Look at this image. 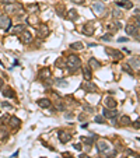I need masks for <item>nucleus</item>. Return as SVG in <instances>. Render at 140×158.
Returning a JSON list of instances; mask_svg holds the SVG:
<instances>
[{
	"mask_svg": "<svg viewBox=\"0 0 140 158\" xmlns=\"http://www.w3.org/2000/svg\"><path fill=\"white\" fill-rule=\"evenodd\" d=\"M107 53L111 55L114 59H122V53L118 52V51H114V49H107Z\"/></svg>",
	"mask_w": 140,
	"mask_h": 158,
	"instance_id": "aec40b11",
	"label": "nucleus"
},
{
	"mask_svg": "<svg viewBox=\"0 0 140 158\" xmlns=\"http://www.w3.org/2000/svg\"><path fill=\"white\" fill-rule=\"evenodd\" d=\"M66 117H67V119H72V117H73V115H72V113H66Z\"/></svg>",
	"mask_w": 140,
	"mask_h": 158,
	"instance_id": "58836bf2",
	"label": "nucleus"
},
{
	"mask_svg": "<svg viewBox=\"0 0 140 158\" xmlns=\"http://www.w3.org/2000/svg\"><path fill=\"white\" fill-rule=\"evenodd\" d=\"M116 6H119V7H125V9H132V7H133L132 1H129V0H122V1H118V3H116Z\"/></svg>",
	"mask_w": 140,
	"mask_h": 158,
	"instance_id": "6ab92c4d",
	"label": "nucleus"
},
{
	"mask_svg": "<svg viewBox=\"0 0 140 158\" xmlns=\"http://www.w3.org/2000/svg\"><path fill=\"white\" fill-rule=\"evenodd\" d=\"M66 63H67V66H69L70 69H73V70H77L78 67H81V60H80L78 56H76V55H70V56L67 57Z\"/></svg>",
	"mask_w": 140,
	"mask_h": 158,
	"instance_id": "f257e3e1",
	"label": "nucleus"
},
{
	"mask_svg": "<svg viewBox=\"0 0 140 158\" xmlns=\"http://www.w3.org/2000/svg\"><path fill=\"white\" fill-rule=\"evenodd\" d=\"M136 14H137V16H139V14H140V10H137V11H136Z\"/></svg>",
	"mask_w": 140,
	"mask_h": 158,
	"instance_id": "8fccbe9b",
	"label": "nucleus"
},
{
	"mask_svg": "<svg viewBox=\"0 0 140 158\" xmlns=\"http://www.w3.org/2000/svg\"><path fill=\"white\" fill-rule=\"evenodd\" d=\"M136 39H140V35H136Z\"/></svg>",
	"mask_w": 140,
	"mask_h": 158,
	"instance_id": "09e8293b",
	"label": "nucleus"
},
{
	"mask_svg": "<svg viewBox=\"0 0 140 158\" xmlns=\"http://www.w3.org/2000/svg\"><path fill=\"white\" fill-rule=\"evenodd\" d=\"M48 34H49V30H48V27L42 24V25H39V28H38V35L41 36V38H46L48 36Z\"/></svg>",
	"mask_w": 140,
	"mask_h": 158,
	"instance_id": "9b49d317",
	"label": "nucleus"
},
{
	"mask_svg": "<svg viewBox=\"0 0 140 158\" xmlns=\"http://www.w3.org/2000/svg\"><path fill=\"white\" fill-rule=\"evenodd\" d=\"M112 39V35H104L102 36V41H111Z\"/></svg>",
	"mask_w": 140,
	"mask_h": 158,
	"instance_id": "c756f323",
	"label": "nucleus"
},
{
	"mask_svg": "<svg viewBox=\"0 0 140 158\" xmlns=\"http://www.w3.org/2000/svg\"><path fill=\"white\" fill-rule=\"evenodd\" d=\"M6 11L7 13H22V6L21 4H16V3L6 4Z\"/></svg>",
	"mask_w": 140,
	"mask_h": 158,
	"instance_id": "20e7f679",
	"label": "nucleus"
},
{
	"mask_svg": "<svg viewBox=\"0 0 140 158\" xmlns=\"http://www.w3.org/2000/svg\"><path fill=\"white\" fill-rule=\"evenodd\" d=\"M67 18H69L70 21H74V20H77V18H78V14H77V10H74V9H72V10H69V13H67Z\"/></svg>",
	"mask_w": 140,
	"mask_h": 158,
	"instance_id": "a211bd4d",
	"label": "nucleus"
},
{
	"mask_svg": "<svg viewBox=\"0 0 140 158\" xmlns=\"http://www.w3.org/2000/svg\"><path fill=\"white\" fill-rule=\"evenodd\" d=\"M17 155H18V151H17V153H14V154H13V157H11V158H17Z\"/></svg>",
	"mask_w": 140,
	"mask_h": 158,
	"instance_id": "c03bdc74",
	"label": "nucleus"
},
{
	"mask_svg": "<svg viewBox=\"0 0 140 158\" xmlns=\"http://www.w3.org/2000/svg\"><path fill=\"white\" fill-rule=\"evenodd\" d=\"M125 30H126V32H128L129 35H136V34H137V27L133 25V24H128Z\"/></svg>",
	"mask_w": 140,
	"mask_h": 158,
	"instance_id": "2eb2a0df",
	"label": "nucleus"
},
{
	"mask_svg": "<svg viewBox=\"0 0 140 158\" xmlns=\"http://www.w3.org/2000/svg\"><path fill=\"white\" fill-rule=\"evenodd\" d=\"M88 64H90V67H91V69H99V67H101V63H99L98 60H95L94 57H91V59H90Z\"/></svg>",
	"mask_w": 140,
	"mask_h": 158,
	"instance_id": "4be33fe9",
	"label": "nucleus"
},
{
	"mask_svg": "<svg viewBox=\"0 0 140 158\" xmlns=\"http://www.w3.org/2000/svg\"><path fill=\"white\" fill-rule=\"evenodd\" d=\"M123 70H125V72H128V73H130V74H132V69H130V67H129V69H128V66H125V69H123Z\"/></svg>",
	"mask_w": 140,
	"mask_h": 158,
	"instance_id": "c9c22d12",
	"label": "nucleus"
},
{
	"mask_svg": "<svg viewBox=\"0 0 140 158\" xmlns=\"http://www.w3.org/2000/svg\"><path fill=\"white\" fill-rule=\"evenodd\" d=\"M105 108L115 109V108H116V101H115L114 98H105Z\"/></svg>",
	"mask_w": 140,
	"mask_h": 158,
	"instance_id": "ddd939ff",
	"label": "nucleus"
},
{
	"mask_svg": "<svg viewBox=\"0 0 140 158\" xmlns=\"http://www.w3.org/2000/svg\"><path fill=\"white\" fill-rule=\"evenodd\" d=\"M1 106H3V108H11V105L9 104V102H3V104H1Z\"/></svg>",
	"mask_w": 140,
	"mask_h": 158,
	"instance_id": "72a5a7b5",
	"label": "nucleus"
},
{
	"mask_svg": "<svg viewBox=\"0 0 140 158\" xmlns=\"http://www.w3.org/2000/svg\"><path fill=\"white\" fill-rule=\"evenodd\" d=\"M11 27V20L9 16H6V14H3V16H0V28L1 30H4V31H9Z\"/></svg>",
	"mask_w": 140,
	"mask_h": 158,
	"instance_id": "f03ea898",
	"label": "nucleus"
},
{
	"mask_svg": "<svg viewBox=\"0 0 140 158\" xmlns=\"http://www.w3.org/2000/svg\"><path fill=\"white\" fill-rule=\"evenodd\" d=\"M74 148H76V150H81V144H76Z\"/></svg>",
	"mask_w": 140,
	"mask_h": 158,
	"instance_id": "ea45409f",
	"label": "nucleus"
},
{
	"mask_svg": "<svg viewBox=\"0 0 140 158\" xmlns=\"http://www.w3.org/2000/svg\"><path fill=\"white\" fill-rule=\"evenodd\" d=\"M136 21H137V27H140V17L137 16V18H136Z\"/></svg>",
	"mask_w": 140,
	"mask_h": 158,
	"instance_id": "79ce46f5",
	"label": "nucleus"
},
{
	"mask_svg": "<svg viewBox=\"0 0 140 158\" xmlns=\"http://www.w3.org/2000/svg\"><path fill=\"white\" fill-rule=\"evenodd\" d=\"M133 126L136 127V129H140V119H137V120L133 123Z\"/></svg>",
	"mask_w": 140,
	"mask_h": 158,
	"instance_id": "2f4dec72",
	"label": "nucleus"
},
{
	"mask_svg": "<svg viewBox=\"0 0 140 158\" xmlns=\"http://www.w3.org/2000/svg\"><path fill=\"white\" fill-rule=\"evenodd\" d=\"M99 158H111V157H108V155H99Z\"/></svg>",
	"mask_w": 140,
	"mask_h": 158,
	"instance_id": "49530a36",
	"label": "nucleus"
},
{
	"mask_svg": "<svg viewBox=\"0 0 140 158\" xmlns=\"http://www.w3.org/2000/svg\"><path fill=\"white\" fill-rule=\"evenodd\" d=\"M59 140L62 143H67L72 140V134L70 133H66V132H59Z\"/></svg>",
	"mask_w": 140,
	"mask_h": 158,
	"instance_id": "f8f14e48",
	"label": "nucleus"
},
{
	"mask_svg": "<svg viewBox=\"0 0 140 158\" xmlns=\"http://www.w3.org/2000/svg\"><path fill=\"white\" fill-rule=\"evenodd\" d=\"M80 158H90V157H88L87 154H81V155H80Z\"/></svg>",
	"mask_w": 140,
	"mask_h": 158,
	"instance_id": "37998d69",
	"label": "nucleus"
},
{
	"mask_svg": "<svg viewBox=\"0 0 140 158\" xmlns=\"http://www.w3.org/2000/svg\"><path fill=\"white\" fill-rule=\"evenodd\" d=\"M119 123H120L122 126H128V125H130L132 122H130L129 116H122V117H120V120H119Z\"/></svg>",
	"mask_w": 140,
	"mask_h": 158,
	"instance_id": "5701e85b",
	"label": "nucleus"
},
{
	"mask_svg": "<svg viewBox=\"0 0 140 158\" xmlns=\"http://www.w3.org/2000/svg\"><path fill=\"white\" fill-rule=\"evenodd\" d=\"M130 66H135V67H140V57H133L129 60Z\"/></svg>",
	"mask_w": 140,
	"mask_h": 158,
	"instance_id": "393cba45",
	"label": "nucleus"
},
{
	"mask_svg": "<svg viewBox=\"0 0 140 158\" xmlns=\"http://www.w3.org/2000/svg\"><path fill=\"white\" fill-rule=\"evenodd\" d=\"M70 46H72V49H74V51H81V49L84 48V45L81 42H74V43H72Z\"/></svg>",
	"mask_w": 140,
	"mask_h": 158,
	"instance_id": "a878e982",
	"label": "nucleus"
},
{
	"mask_svg": "<svg viewBox=\"0 0 140 158\" xmlns=\"http://www.w3.org/2000/svg\"><path fill=\"white\" fill-rule=\"evenodd\" d=\"M38 105H39V108H49L52 105V102L48 98H41V99H38Z\"/></svg>",
	"mask_w": 140,
	"mask_h": 158,
	"instance_id": "4468645a",
	"label": "nucleus"
},
{
	"mask_svg": "<svg viewBox=\"0 0 140 158\" xmlns=\"http://www.w3.org/2000/svg\"><path fill=\"white\" fill-rule=\"evenodd\" d=\"M84 108H86V111H88V112H93V108H91V106L86 105V106H84Z\"/></svg>",
	"mask_w": 140,
	"mask_h": 158,
	"instance_id": "e433bc0d",
	"label": "nucleus"
},
{
	"mask_svg": "<svg viewBox=\"0 0 140 158\" xmlns=\"http://www.w3.org/2000/svg\"><path fill=\"white\" fill-rule=\"evenodd\" d=\"M9 123H10L11 127H14V129H16V127H20V123H21V122H20V119H18V117L11 116L10 120H9Z\"/></svg>",
	"mask_w": 140,
	"mask_h": 158,
	"instance_id": "f3484780",
	"label": "nucleus"
},
{
	"mask_svg": "<svg viewBox=\"0 0 140 158\" xmlns=\"http://www.w3.org/2000/svg\"><path fill=\"white\" fill-rule=\"evenodd\" d=\"M1 3H6V4H11V3H16V0H0Z\"/></svg>",
	"mask_w": 140,
	"mask_h": 158,
	"instance_id": "7c9ffc66",
	"label": "nucleus"
},
{
	"mask_svg": "<svg viewBox=\"0 0 140 158\" xmlns=\"http://www.w3.org/2000/svg\"><path fill=\"white\" fill-rule=\"evenodd\" d=\"M83 77L86 78V81H91V78H93V74H91V70H90V67H83Z\"/></svg>",
	"mask_w": 140,
	"mask_h": 158,
	"instance_id": "dca6fc26",
	"label": "nucleus"
},
{
	"mask_svg": "<svg viewBox=\"0 0 140 158\" xmlns=\"http://www.w3.org/2000/svg\"><path fill=\"white\" fill-rule=\"evenodd\" d=\"M63 158H74V157H72L70 154H67V153H66V154H65V157H63Z\"/></svg>",
	"mask_w": 140,
	"mask_h": 158,
	"instance_id": "a19ab883",
	"label": "nucleus"
},
{
	"mask_svg": "<svg viewBox=\"0 0 140 158\" xmlns=\"http://www.w3.org/2000/svg\"><path fill=\"white\" fill-rule=\"evenodd\" d=\"M0 87H3V78L0 77Z\"/></svg>",
	"mask_w": 140,
	"mask_h": 158,
	"instance_id": "a18cd8bd",
	"label": "nucleus"
},
{
	"mask_svg": "<svg viewBox=\"0 0 140 158\" xmlns=\"http://www.w3.org/2000/svg\"><path fill=\"white\" fill-rule=\"evenodd\" d=\"M122 158H126V157H122Z\"/></svg>",
	"mask_w": 140,
	"mask_h": 158,
	"instance_id": "3c124183",
	"label": "nucleus"
},
{
	"mask_svg": "<svg viewBox=\"0 0 140 158\" xmlns=\"http://www.w3.org/2000/svg\"><path fill=\"white\" fill-rule=\"evenodd\" d=\"M56 84L57 85H67V81H65V80H60V78H59V80H56Z\"/></svg>",
	"mask_w": 140,
	"mask_h": 158,
	"instance_id": "cd10ccee",
	"label": "nucleus"
},
{
	"mask_svg": "<svg viewBox=\"0 0 140 158\" xmlns=\"http://www.w3.org/2000/svg\"><path fill=\"white\" fill-rule=\"evenodd\" d=\"M73 1H74L76 4H83L84 3V0H73Z\"/></svg>",
	"mask_w": 140,
	"mask_h": 158,
	"instance_id": "f704fd0d",
	"label": "nucleus"
},
{
	"mask_svg": "<svg viewBox=\"0 0 140 158\" xmlns=\"http://www.w3.org/2000/svg\"><path fill=\"white\" fill-rule=\"evenodd\" d=\"M83 90L87 91V93H95L97 87H95V84H93L91 81H86V83H83Z\"/></svg>",
	"mask_w": 140,
	"mask_h": 158,
	"instance_id": "1a4fd4ad",
	"label": "nucleus"
},
{
	"mask_svg": "<svg viewBox=\"0 0 140 158\" xmlns=\"http://www.w3.org/2000/svg\"><path fill=\"white\" fill-rule=\"evenodd\" d=\"M97 150L99 153H108L109 150H111V144H109V141L107 140H101V141H98L97 143Z\"/></svg>",
	"mask_w": 140,
	"mask_h": 158,
	"instance_id": "7ed1b4c3",
	"label": "nucleus"
},
{
	"mask_svg": "<svg viewBox=\"0 0 140 158\" xmlns=\"http://www.w3.org/2000/svg\"><path fill=\"white\" fill-rule=\"evenodd\" d=\"M93 10H94V13H97V14H101L102 11L105 10V6H104L102 1H95L93 4Z\"/></svg>",
	"mask_w": 140,
	"mask_h": 158,
	"instance_id": "9d476101",
	"label": "nucleus"
},
{
	"mask_svg": "<svg viewBox=\"0 0 140 158\" xmlns=\"http://www.w3.org/2000/svg\"><path fill=\"white\" fill-rule=\"evenodd\" d=\"M20 39H21V42L22 43H28V42H31L32 41V34L30 31H24L20 34Z\"/></svg>",
	"mask_w": 140,
	"mask_h": 158,
	"instance_id": "423d86ee",
	"label": "nucleus"
},
{
	"mask_svg": "<svg viewBox=\"0 0 140 158\" xmlns=\"http://www.w3.org/2000/svg\"><path fill=\"white\" fill-rule=\"evenodd\" d=\"M102 116L104 117H108V119H114L118 116V111L116 109H109V108H105L102 111Z\"/></svg>",
	"mask_w": 140,
	"mask_h": 158,
	"instance_id": "39448f33",
	"label": "nucleus"
},
{
	"mask_svg": "<svg viewBox=\"0 0 140 158\" xmlns=\"http://www.w3.org/2000/svg\"><path fill=\"white\" fill-rule=\"evenodd\" d=\"M118 41H119V42H126V41H128V39H126V38H119Z\"/></svg>",
	"mask_w": 140,
	"mask_h": 158,
	"instance_id": "4c0bfd02",
	"label": "nucleus"
},
{
	"mask_svg": "<svg viewBox=\"0 0 140 158\" xmlns=\"http://www.w3.org/2000/svg\"><path fill=\"white\" fill-rule=\"evenodd\" d=\"M38 77L41 78V80H48V78H51V69L49 67H43L42 70H39V74H38Z\"/></svg>",
	"mask_w": 140,
	"mask_h": 158,
	"instance_id": "0eeeda50",
	"label": "nucleus"
},
{
	"mask_svg": "<svg viewBox=\"0 0 140 158\" xmlns=\"http://www.w3.org/2000/svg\"><path fill=\"white\" fill-rule=\"evenodd\" d=\"M37 9H38V6H37V4H32V6H28V10H37Z\"/></svg>",
	"mask_w": 140,
	"mask_h": 158,
	"instance_id": "473e14b6",
	"label": "nucleus"
},
{
	"mask_svg": "<svg viewBox=\"0 0 140 158\" xmlns=\"http://www.w3.org/2000/svg\"><path fill=\"white\" fill-rule=\"evenodd\" d=\"M137 98H139V102H140V91H139V94H137Z\"/></svg>",
	"mask_w": 140,
	"mask_h": 158,
	"instance_id": "de8ad7c7",
	"label": "nucleus"
},
{
	"mask_svg": "<svg viewBox=\"0 0 140 158\" xmlns=\"http://www.w3.org/2000/svg\"><path fill=\"white\" fill-rule=\"evenodd\" d=\"M94 120H95V122H97V123H101V125H102V123H105V120H104V116H95V119H94Z\"/></svg>",
	"mask_w": 140,
	"mask_h": 158,
	"instance_id": "bb28decb",
	"label": "nucleus"
},
{
	"mask_svg": "<svg viewBox=\"0 0 140 158\" xmlns=\"http://www.w3.org/2000/svg\"><path fill=\"white\" fill-rule=\"evenodd\" d=\"M1 93H3V95H4V97H7V98H14V97H16V94H14V91L11 90L10 87H7V88H4V90H3Z\"/></svg>",
	"mask_w": 140,
	"mask_h": 158,
	"instance_id": "412c9836",
	"label": "nucleus"
},
{
	"mask_svg": "<svg viewBox=\"0 0 140 158\" xmlns=\"http://www.w3.org/2000/svg\"><path fill=\"white\" fill-rule=\"evenodd\" d=\"M114 17H122V13L119 10H114Z\"/></svg>",
	"mask_w": 140,
	"mask_h": 158,
	"instance_id": "c85d7f7f",
	"label": "nucleus"
},
{
	"mask_svg": "<svg viewBox=\"0 0 140 158\" xmlns=\"http://www.w3.org/2000/svg\"><path fill=\"white\" fill-rule=\"evenodd\" d=\"M83 32L86 34L87 36H91V35L94 34V24H93V22H87V24H84Z\"/></svg>",
	"mask_w": 140,
	"mask_h": 158,
	"instance_id": "6e6552de",
	"label": "nucleus"
},
{
	"mask_svg": "<svg viewBox=\"0 0 140 158\" xmlns=\"http://www.w3.org/2000/svg\"><path fill=\"white\" fill-rule=\"evenodd\" d=\"M24 30H25V25H16V27H14V30H13V34H14V35H17V34L20 35Z\"/></svg>",
	"mask_w": 140,
	"mask_h": 158,
	"instance_id": "b1692460",
	"label": "nucleus"
}]
</instances>
